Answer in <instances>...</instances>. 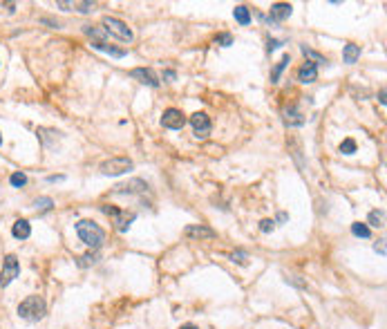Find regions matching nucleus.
Here are the masks:
<instances>
[{
    "instance_id": "1",
    "label": "nucleus",
    "mask_w": 387,
    "mask_h": 329,
    "mask_svg": "<svg viewBox=\"0 0 387 329\" xmlns=\"http://www.w3.org/2000/svg\"><path fill=\"white\" fill-rule=\"evenodd\" d=\"M76 233L81 242L85 246H90V249H99L103 244V240H106V233H103V228L96 224V222L92 220H81L76 224Z\"/></svg>"
},
{
    "instance_id": "2",
    "label": "nucleus",
    "mask_w": 387,
    "mask_h": 329,
    "mask_svg": "<svg viewBox=\"0 0 387 329\" xmlns=\"http://www.w3.org/2000/svg\"><path fill=\"white\" fill-rule=\"evenodd\" d=\"M47 307H45V300L40 296H27L25 300L18 305V316L25 320H40L45 316Z\"/></svg>"
},
{
    "instance_id": "3",
    "label": "nucleus",
    "mask_w": 387,
    "mask_h": 329,
    "mask_svg": "<svg viewBox=\"0 0 387 329\" xmlns=\"http://www.w3.org/2000/svg\"><path fill=\"white\" fill-rule=\"evenodd\" d=\"M103 29H106V34H112V36H116V38L124 41V43H132V38H134L132 29L128 27L124 21H119V18H112V16H106V18H103Z\"/></svg>"
},
{
    "instance_id": "4",
    "label": "nucleus",
    "mask_w": 387,
    "mask_h": 329,
    "mask_svg": "<svg viewBox=\"0 0 387 329\" xmlns=\"http://www.w3.org/2000/svg\"><path fill=\"white\" fill-rule=\"evenodd\" d=\"M132 168H134V164H132V159H128V157H110L101 164V172L108 177L124 175V172L132 170Z\"/></svg>"
},
{
    "instance_id": "5",
    "label": "nucleus",
    "mask_w": 387,
    "mask_h": 329,
    "mask_svg": "<svg viewBox=\"0 0 387 329\" xmlns=\"http://www.w3.org/2000/svg\"><path fill=\"white\" fill-rule=\"evenodd\" d=\"M21 273V264H18L16 256H7L3 260V271H0V287H7L18 278Z\"/></svg>"
},
{
    "instance_id": "6",
    "label": "nucleus",
    "mask_w": 387,
    "mask_h": 329,
    "mask_svg": "<svg viewBox=\"0 0 387 329\" xmlns=\"http://www.w3.org/2000/svg\"><path fill=\"white\" fill-rule=\"evenodd\" d=\"M161 126L168 128V130H181L184 126H186V117H184L181 110L177 108H168L161 117Z\"/></svg>"
},
{
    "instance_id": "7",
    "label": "nucleus",
    "mask_w": 387,
    "mask_h": 329,
    "mask_svg": "<svg viewBox=\"0 0 387 329\" xmlns=\"http://www.w3.org/2000/svg\"><path fill=\"white\" fill-rule=\"evenodd\" d=\"M190 126H193L197 139H206V137L211 134V128H213L208 114H204V112H195L193 117H190Z\"/></svg>"
},
{
    "instance_id": "8",
    "label": "nucleus",
    "mask_w": 387,
    "mask_h": 329,
    "mask_svg": "<svg viewBox=\"0 0 387 329\" xmlns=\"http://www.w3.org/2000/svg\"><path fill=\"white\" fill-rule=\"evenodd\" d=\"M130 76L132 79H137L139 83H144V85H150V88H159V79H157V74L152 67H134V70L130 72Z\"/></svg>"
},
{
    "instance_id": "9",
    "label": "nucleus",
    "mask_w": 387,
    "mask_h": 329,
    "mask_svg": "<svg viewBox=\"0 0 387 329\" xmlns=\"http://www.w3.org/2000/svg\"><path fill=\"white\" fill-rule=\"evenodd\" d=\"M184 233H186V238H193V240H215L217 238V233L204 224H190V226H186Z\"/></svg>"
},
{
    "instance_id": "10",
    "label": "nucleus",
    "mask_w": 387,
    "mask_h": 329,
    "mask_svg": "<svg viewBox=\"0 0 387 329\" xmlns=\"http://www.w3.org/2000/svg\"><path fill=\"white\" fill-rule=\"evenodd\" d=\"M318 79V65L313 63V61H307V63L298 70V81L300 83H313V81Z\"/></svg>"
},
{
    "instance_id": "11",
    "label": "nucleus",
    "mask_w": 387,
    "mask_h": 329,
    "mask_svg": "<svg viewBox=\"0 0 387 329\" xmlns=\"http://www.w3.org/2000/svg\"><path fill=\"white\" fill-rule=\"evenodd\" d=\"M282 117H284L287 126H302L304 123V114L298 110V105H289V108H284Z\"/></svg>"
},
{
    "instance_id": "12",
    "label": "nucleus",
    "mask_w": 387,
    "mask_h": 329,
    "mask_svg": "<svg viewBox=\"0 0 387 329\" xmlns=\"http://www.w3.org/2000/svg\"><path fill=\"white\" fill-rule=\"evenodd\" d=\"M146 190H148V184L141 182V179H132L128 184L116 186V193H146Z\"/></svg>"
},
{
    "instance_id": "13",
    "label": "nucleus",
    "mask_w": 387,
    "mask_h": 329,
    "mask_svg": "<svg viewBox=\"0 0 387 329\" xmlns=\"http://www.w3.org/2000/svg\"><path fill=\"white\" fill-rule=\"evenodd\" d=\"M293 7L289 3H275L271 5V21H284V18L291 16Z\"/></svg>"
},
{
    "instance_id": "14",
    "label": "nucleus",
    "mask_w": 387,
    "mask_h": 329,
    "mask_svg": "<svg viewBox=\"0 0 387 329\" xmlns=\"http://www.w3.org/2000/svg\"><path fill=\"white\" fill-rule=\"evenodd\" d=\"M56 5L60 9H65V11L76 9V11H81V14H90V11H94V3H65V0H58Z\"/></svg>"
},
{
    "instance_id": "15",
    "label": "nucleus",
    "mask_w": 387,
    "mask_h": 329,
    "mask_svg": "<svg viewBox=\"0 0 387 329\" xmlns=\"http://www.w3.org/2000/svg\"><path fill=\"white\" fill-rule=\"evenodd\" d=\"M11 233H14L16 240H27L29 235H32V226H29L27 220H16V222H14V228H11Z\"/></svg>"
},
{
    "instance_id": "16",
    "label": "nucleus",
    "mask_w": 387,
    "mask_h": 329,
    "mask_svg": "<svg viewBox=\"0 0 387 329\" xmlns=\"http://www.w3.org/2000/svg\"><path fill=\"white\" fill-rule=\"evenodd\" d=\"M360 56V45H354V43H347L345 45V52H342V59H345V63H356Z\"/></svg>"
},
{
    "instance_id": "17",
    "label": "nucleus",
    "mask_w": 387,
    "mask_h": 329,
    "mask_svg": "<svg viewBox=\"0 0 387 329\" xmlns=\"http://www.w3.org/2000/svg\"><path fill=\"white\" fill-rule=\"evenodd\" d=\"M233 18H235L239 25H249V23H251V11H249V7H244V5H237V7L233 9Z\"/></svg>"
},
{
    "instance_id": "18",
    "label": "nucleus",
    "mask_w": 387,
    "mask_h": 329,
    "mask_svg": "<svg viewBox=\"0 0 387 329\" xmlns=\"http://www.w3.org/2000/svg\"><path fill=\"white\" fill-rule=\"evenodd\" d=\"M291 63V56H289V54H284V56H282V61L278 65L273 67V72H271V83H278V79H280V74H282V70H284V67Z\"/></svg>"
},
{
    "instance_id": "19",
    "label": "nucleus",
    "mask_w": 387,
    "mask_h": 329,
    "mask_svg": "<svg viewBox=\"0 0 387 329\" xmlns=\"http://www.w3.org/2000/svg\"><path fill=\"white\" fill-rule=\"evenodd\" d=\"M94 49H101V52H106V54H110V56H114V59H124L126 56V49H119V47H112V45H96L94 43Z\"/></svg>"
},
{
    "instance_id": "20",
    "label": "nucleus",
    "mask_w": 387,
    "mask_h": 329,
    "mask_svg": "<svg viewBox=\"0 0 387 329\" xmlns=\"http://www.w3.org/2000/svg\"><path fill=\"white\" fill-rule=\"evenodd\" d=\"M352 233L356 235V238H370V235H372L370 226L362 224V222H354V224H352Z\"/></svg>"
},
{
    "instance_id": "21",
    "label": "nucleus",
    "mask_w": 387,
    "mask_h": 329,
    "mask_svg": "<svg viewBox=\"0 0 387 329\" xmlns=\"http://www.w3.org/2000/svg\"><path fill=\"white\" fill-rule=\"evenodd\" d=\"M34 206H36V210H38V213H45V210H50V208L54 206V202L50 200V197H38V200L34 202Z\"/></svg>"
},
{
    "instance_id": "22",
    "label": "nucleus",
    "mask_w": 387,
    "mask_h": 329,
    "mask_svg": "<svg viewBox=\"0 0 387 329\" xmlns=\"http://www.w3.org/2000/svg\"><path fill=\"white\" fill-rule=\"evenodd\" d=\"M9 184L14 186V188H21V186L27 184V175L25 172H14V175L9 177Z\"/></svg>"
},
{
    "instance_id": "23",
    "label": "nucleus",
    "mask_w": 387,
    "mask_h": 329,
    "mask_svg": "<svg viewBox=\"0 0 387 329\" xmlns=\"http://www.w3.org/2000/svg\"><path fill=\"white\" fill-rule=\"evenodd\" d=\"M383 222H385V213H383V210H372V213H370V224L372 226H383Z\"/></svg>"
},
{
    "instance_id": "24",
    "label": "nucleus",
    "mask_w": 387,
    "mask_h": 329,
    "mask_svg": "<svg viewBox=\"0 0 387 329\" xmlns=\"http://www.w3.org/2000/svg\"><path fill=\"white\" fill-rule=\"evenodd\" d=\"M340 152H342V154H354V152H356V141H354V139H345V141L340 144Z\"/></svg>"
},
{
    "instance_id": "25",
    "label": "nucleus",
    "mask_w": 387,
    "mask_h": 329,
    "mask_svg": "<svg viewBox=\"0 0 387 329\" xmlns=\"http://www.w3.org/2000/svg\"><path fill=\"white\" fill-rule=\"evenodd\" d=\"M215 43L222 45V47H229V45H233V36L231 34H219V36H215Z\"/></svg>"
},
{
    "instance_id": "26",
    "label": "nucleus",
    "mask_w": 387,
    "mask_h": 329,
    "mask_svg": "<svg viewBox=\"0 0 387 329\" xmlns=\"http://www.w3.org/2000/svg\"><path fill=\"white\" fill-rule=\"evenodd\" d=\"M302 54H304V56H311V59H316V63H327V59H324V56H320V54H316V52H313V49L304 47V45H302Z\"/></svg>"
},
{
    "instance_id": "27",
    "label": "nucleus",
    "mask_w": 387,
    "mask_h": 329,
    "mask_svg": "<svg viewBox=\"0 0 387 329\" xmlns=\"http://www.w3.org/2000/svg\"><path fill=\"white\" fill-rule=\"evenodd\" d=\"M273 228H275V222H273V220H262V222H260V231H262V233H271Z\"/></svg>"
},
{
    "instance_id": "28",
    "label": "nucleus",
    "mask_w": 387,
    "mask_h": 329,
    "mask_svg": "<svg viewBox=\"0 0 387 329\" xmlns=\"http://www.w3.org/2000/svg\"><path fill=\"white\" fill-rule=\"evenodd\" d=\"M231 260L233 262H239V264H247V256H244V253H231Z\"/></svg>"
},
{
    "instance_id": "29",
    "label": "nucleus",
    "mask_w": 387,
    "mask_h": 329,
    "mask_svg": "<svg viewBox=\"0 0 387 329\" xmlns=\"http://www.w3.org/2000/svg\"><path fill=\"white\" fill-rule=\"evenodd\" d=\"M280 45H284L282 41H275V38H269V45H267V52H273V49H278Z\"/></svg>"
},
{
    "instance_id": "30",
    "label": "nucleus",
    "mask_w": 387,
    "mask_h": 329,
    "mask_svg": "<svg viewBox=\"0 0 387 329\" xmlns=\"http://www.w3.org/2000/svg\"><path fill=\"white\" fill-rule=\"evenodd\" d=\"M94 260H96V258H94V256H90V253H88V256H83V258H81V264H83V266H88L90 262H94Z\"/></svg>"
},
{
    "instance_id": "31",
    "label": "nucleus",
    "mask_w": 387,
    "mask_h": 329,
    "mask_svg": "<svg viewBox=\"0 0 387 329\" xmlns=\"http://www.w3.org/2000/svg\"><path fill=\"white\" fill-rule=\"evenodd\" d=\"M164 79H168V81H175V79H177V74H175L173 70H166V72H164Z\"/></svg>"
},
{
    "instance_id": "32",
    "label": "nucleus",
    "mask_w": 387,
    "mask_h": 329,
    "mask_svg": "<svg viewBox=\"0 0 387 329\" xmlns=\"http://www.w3.org/2000/svg\"><path fill=\"white\" fill-rule=\"evenodd\" d=\"M374 249H376L380 256H385V244H383V240H380V244H374Z\"/></svg>"
},
{
    "instance_id": "33",
    "label": "nucleus",
    "mask_w": 387,
    "mask_h": 329,
    "mask_svg": "<svg viewBox=\"0 0 387 329\" xmlns=\"http://www.w3.org/2000/svg\"><path fill=\"white\" fill-rule=\"evenodd\" d=\"M63 175H52V177H47V182H63Z\"/></svg>"
},
{
    "instance_id": "34",
    "label": "nucleus",
    "mask_w": 387,
    "mask_h": 329,
    "mask_svg": "<svg viewBox=\"0 0 387 329\" xmlns=\"http://www.w3.org/2000/svg\"><path fill=\"white\" fill-rule=\"evenodd\" d=\"M179 329H199V327H195V325H184V327H179Z\"/></svg>"
},
{
    "instance_id": "35",
    "label": "nucleus",
    "mask_w": 387,
    "mask_h": 329,
    "mask_svg": "<svg viewBox=\"0 0 387 329\" xmlns=\"http://www.w3.org/2000/svg\"><path fill=\"white\" fill-rule=\"evenodd\" d=\"M0 144H3V134H0Z\"/></svg>"
}]
</instances>
